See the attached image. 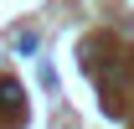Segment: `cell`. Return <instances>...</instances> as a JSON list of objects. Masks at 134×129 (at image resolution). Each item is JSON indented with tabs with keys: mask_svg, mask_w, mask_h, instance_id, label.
I'll use <instances>...</instances> for the list:
<instances>
[{
	"mask_svg": "<svg viewBox=\"0 0 134 129\" xmlns=\"http://www.w3.org/2000/svg\"><path fill=\"white\" fill-rule=\"evenodd\" d=\"M0 109H5V114H21V83H5V78H0Z\"/></svg>",
	"mask_w": 134,
	"mask_h": 129,
	"instance_id": "6da1fadb",
	"label": "cell"
}]
</instances>
